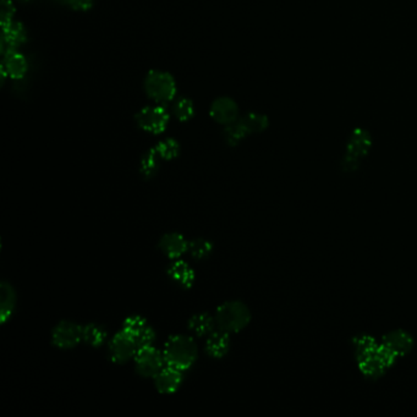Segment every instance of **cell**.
Instances as JSON below:
<instances>
[{
	"mask_svg": "<svg viewBox=\"0 0 417 417\" xmlns=\"http://www.w3.org/2000/svg\"><path fill=\"white\" fill-rule=\"evenodd\" d=\"M353 350L357 368L364 377L372 381L383 377L399 360L385 348L381 339L378 340L370 334L356 335L353 339Z\"/></svg>",
	"mask_w": 417,
	"mask_h": 417,
	"instance_id": "cell-1",
	"label": "cell"
},
{
	"mask_svg": "<svg viewBox=\"0 0 417 417\" xmlns=\"http://www.w3.org/2000/svg\"><path fill=\"white\" fill-rule=\"evenodd\" d=\"M198 344L187 335L178 334L170 337L164 344L163 355L165 365L180 371H187L198 360Z\"/></svg>",
	"mask_w": 417,
	"mask_h": 417,
	"instance_id": "cell-2",
	"label": "cell"
},
{
	"mask_svg": "<svg viewBox=\"0 0 417 417\" xmlns=\"http://www.w3.org/2000/svg\"><path fill=\"white\" fill-rule=\"evenodd\" d=\"M372 147V137L367 130L355 129L350 136L344 156L340 163L342 171L351 174L359 170Z\"/></svg>",
	"mask_w": 417,
	"mask_h": 417,
	"instance_id": "cell-3",
	"label": "cell"
},
{
	"mask_svg": "<svg viewBox=\"0 0 417 417\" xmlns=\"http://www.w3.org/2000/svg\"><path fill=\"white\" fill-rule=\"evenodd\" d=\"M215 324L220 331L229 333L241 332L251 322V312L241 301H228L215 311Z\"/></svg>",
	"mask_w": 417,
	"mask_h": 417,
	"instance_id": "cell-4",
	"label": "cell"
},
{
	"mask_svg": "<svg viewBox=\"0 0 417 417\" xmlns=\"http://www.w3.org/2000/svg\"><path fill=\"white\" fill-rule=\"evenodd\" d=\"M147 96L157 103H168L176 95V84L170 73L151 70L145 79Z\"/></svg>",
	"mask_w": 417,
	"mask_h": 417,
	"instance_id": "cell-5",
	"label": "cell"
},
{
	"mask_svg": "<svg viewBox=\"0 0 417 417\" xmlns=\"http://www.w3.org/2000/svg\"><path fill=\"white\" fill-rule=\"evenodd\" d=\"M134 361L136 372L145 378L156 377L165 366L163 351H159L153 345L139 348Z\"/></svg>",
	"mask_w": 417,
	"mask_h": 417,
	"instance_id": "cell-6",
	"label": "cell"
},
{
	"mask_svg": "<svg viewBox=\"0 0 417 417\" xmlns=\"http://www.w3.org/2000/svg\"><path fill=\"white\" fill-rule=\"evenodd\" d=\"M139 128L153 135L162 134L169 124V114L164 107H146L136 114Z\"/></svg>",
	"mask_w": 417,
	"mask_h": 417,
	"instance_id": "cell-7",
	"label": "cell"
},
{
	"mask_svg": "<svg viewBox=\"0 0 417 417\" xmlns=\"http://www.w3.org/2000/svg\"><path fill=\"white\" fill-rule=\"evenodd\" d=\"M82 342V326L70 321H62L51 332V343L59 349H73Z\"/></svg>",
	"mask_w": 417,
	"mask_h": 417,
	"instance_id": "cell-8",
	"label": "cell"
},
{
	"mask_svg": "<svg viewBox=\"0 0 417 417\" xmlns=\"http://www.w3.org/2000/svg\"><path fill=\"white\" fill-rule=\"evenodd\" d=\"M126 334H129L134 339L139 348L152 345L156 338L153 328L150 326L146 318L142 316H130L123 323V329Z\"/></svg>",
	"mask_w": 417,
	"mask_h": 417,
	"instance_id": "cell-9",
	"label": "cell"
},
{
	"mask_svg": "<svg viewBox=\"0 0 417 417\" xmlns=\"http://www.w3.org/2000/svg\"><path fill=\"white\" fill-rule=\"evenodd\" d=\"M137 350L139 345L124 331L117 333L109 343V356L115 364H125L134 359Z\"/></svg>",
	"mask_w": 417,
	"mask_h": 417,
	"instance_id": "cell-10",
	"label": "cell"
},
{
	"mask_svg": "<svg viewBox=\"0 0 417 417\" xmlns=\"http://www.w3.org/2000/svg\"><path fill=\"white\" fill-rule=\"evenodd\" d=\"M381 342L398 359L409 355L415 346V340L412 338V334L403 329H394L385 333L381 338Z\"/></svg>",
	"mask_w": 417,
	"mask_h": 417,
	"instance_id": "cell-11",
	"label": "cell"
},
{
	"mask_svg": "<svg viewBox=\"0 0 417 417\" xmlns=\"http://www.w3.org/2000/svg\"><path fill=\"white\" fill-rule=\"evenodd\" d=\"M209 114L215 121L226 126L239 120V107L231 98L223 97L213 102Z\"/></svg>",
	"mask_w": 417,
	"mask_h": 417,
	"instance_id": "cell-12",
	"label": "cell"
},
{
	"mask_svg": "<svg viewBox=\"0 0 417 417\" xmlns=\"http://www.w3.org/2000/svg\"><path fill=\"white\" fill-rule=\"evenodd\" d=\"M27 40V31L21 23H12L3 29L1 36V53L5 56L8 53L17 51L19 47Z\"/></svg>",
	"mask_w": 417,
	"mask_h": 417,
	"instance_id": "cell-13",
	"label": "cell"
},
{
	"mask_svg": "<svg viewBox=\"0 0 417 417\" xmlns=\"http://www.w3.org/2000/svg\"><path fill=\"white\" fill-rule=\"evenodd\" d=\"M182 383V371L174 367L165 366L154 377V385L162 394H173Z\"/></svg>",
	"mask_w": 417,
	"mask_h": 417,
	"instance_id": "cell-14",
	"label": "cell"
},
{
	"mask_svg": "<svg viewBox=\"0 0 417 417\" xmlns=\"http://www.w3.org/2000/svg\"><path fill=\"white\" fill-rule=\"evenodd\" d=\"M159 248L170 259H179L189 251V243L179 233H169L159 240Z\"/></svg>",
	"mask_w": 417,
	"mask_h": 417,
	"instance_id": "cell-15",
	"label": "cell"
},
{
	"mask_svg": "<svg viewBox=\"0 0 417 417\" xmlns=\"http://www.w3.org/2000/svg\"><path fill=\"white\" fill-rule=\"evenodd\" d=\"M167 273L170 279L176 283L178 285H180L181 288H192L195 279H196L191 265L181 259H174V262L168 267Z\"/></svg>",
	"mask_w": 417,
	"mask_h": 417,
	"instance_id": "cell-16",
	"label": "cell"
},
{
	"mask_svg": "<svg viewBox=\"0 0 417 417\" xmlns=\"http://www.w3.org/2000/svg\"><path fill=\"white\" fill-rule=\"evenodd\" d=\"M1 67L5 69L6 73L10 79L21 81L25 79V76L27 73L29 62L21 53L15 51L4 56V62L1 64Z\"/></svg>",
	"mask_w": 417,
	"mask_h": 417,
	"instance_id": "cell-17",
	"label": "cell"
},
{
	"mask_svg": "<svg viewBox=\"0 0 417 417\" xmlns=\"http://www.w3.org/2000/svg\"><path fill=\"white\" fill-rule=\"evenodd\" d=\"M230 349V335L224 331H215L208 335L206 342V351L213 359H222Z\"/></svg>",
	"mask_w": 417,
	"mask_h": 417,
	"instance_id": "cell-18",
	"label": "cell"
},
{
	"mask_svg": "<svg viewBox=\"0 0 417 417\" xmlns=\"http://www.w3.org/2000/svg\"><path fill=\"white\" fill-rule=\"evenodd\" d=\"M16 307V293L9 283L0 284V322L5 323L12 318Z\"/></svg>",
	"mask_w": 417,
	"mask_h": 417,
	"instance_id": "cell-19",
	"label": "cell"
},
{
	"mask_svg": "<svg viewBox=\"0 0 417 417\" xmlns=\"http://www.w3.org/2000/svg\"><path fill=\"white\" fill-rule=\"evenodd\" d=\"M215 326H217L215 320L208 313H198L192 316L189 321V329L198 337H204L215 332Z\"/></svg>",
	"mask_w": 417,
	"mask_h": 417,
	"instance_id": "cell-20",
	"label": "cell"
},
{
	"mask_svg": "<svg viewBox=\"0 0 417 417\" xmlns=\"http://www.w3.org/2000/svg\"><path fill=\"white\" fill-rule=\"evenodd\" d=\"M106 339H107V332L99 324L90 323L82 326V342H85L86 344L98 348L106 342Z\"/></svg>",
	"mask_w": 417,
	"mask_h": 417,
	"instance_id": "cell-21",
	"label": "cell"
},
{
	"mask_svg": "<svg viewBox=\"0 0 417 417\" xmlns=\"http://www.w3.org/2000/svg\"><path fill=\"white\" fill-rule=\"evenodd\" d=\"M239 120H240V123L243 125V128L248 131V135H251V134H259V132L265 131L268 128V125H270L268 118L265 115H263V114L248 113L245 117H243V118L239 119Z\"/></svg>",
	"mask_w": 417,
	"mask_h": 417,
	"instance_id": "cell-22",
	"label": "cell"
},
{
	"mask_svg": "<svg viewBox=\"0 0 417 417\" xmlns=\"http://www.w3.org/2000/svg\"><path fill=\"white\" fill-rule=\"evenodd\" d=\"M159 165H160V157L156 150L152 148L148 152L145 153L142 157L141 164H140V171L145 179H151L154 175L158 173Z\"/></svg>",
	"mask_w": 417,
	"mask_h": 417,
	"instance_id": "cell-23",
	"label": "cell"
},
{
	"mask_svg": "<svg viewBox=\"0 0 417 417\" xmlns=\"http://www.w3.org/2000/svg\"><path fill=\"white\" fill-rule=\"evenodd\" d=\"M246 136H248V132L240 123V120L233 124L226 125L224 129V139L229 146H237Z\"/></svg>",
	"mask_w": 417,
	"mask_h": 417,
	"instance_id": "cell-24",
	"label": "cell"
},
{
	"mask_svg": "<svg viewBox=\"0 0 417 417\" xmlns=\"http://www.w3.org/2000/svg\"><path fill=\"white\" fill-rule=\"evenodd\" d=\"M154 150H156V152L158 153L160 159L171 160L179 156L180 145L174 139H167V140L159 142L158 145L154 147Z\"/></svg>",
	"mask_w": 417,
	"mask_h": 417,
	"instance_id": "cell-25",
	"label": "cell"
},
{
	"mask_svg": "<svg viewBox=\"0 0 417 417\" xmlns=\"http://www.w3.org/2000/svg\"><path fill=\"white\" fill-rule=\"evenodd\" d=\"M189 251L192 257L196 259H204L208 257L213 251V245L206 239H195L189 243Z\"/></svg>",
	"mask_w": 417,
	"mask_h": 417,
	"instance_id": "cell-26",
	"label": "cell"
},
{
	"mask_svg": "<svg viewBox=\"0 0 417 417\" xmlns=\"http://www.w3.org/2000/svg\"><path fill=\"white\" fill-rule=\"evenodd\" d=\"M173 112L176 118L180 121H187L193 117L195 109H193V103L189 98H179L175 102Z\"/></svg>",
	"mask_w": 417,
	"mask_h": 417,
	"instance_id": "cell-27",
	"label": "cell"
},
{
	"mask_svg": "<svg viewBox=\"0 0 417 417\" xmlns=\"http://www.w3.org/2000/svg\"><path fill=\"white\" fill-rule=\"evenodd\" d=\"M15 15V6L12 4L10 0H3L1 1V12H0V21H1V27L4 29L6 26H9L10 23H14L12 19Z\"/></svg>",
	"mask_w": 417,
	"mask_h": 417,
	"instance_id": "cell-28",
	"label": "cell"
},
{
	"mask_svg": "<svg viewBox=\"0 0 417 417\" xmlns=\"http://www.w3.org/2000/svg\"><path fill=\"white\" fill-rule=\"evenodd\" d=\"M65 4L76 12H88L93 6V0H67Z\"/></svg>",
	"mask_w": 417,
	"mask_h": 417,
	"instance_id": "cell-29",
	"label": "cell"
},
{
	"mask_svg": "<svg viewBox=\"0 0 417 417\" xmlns=\"http://www.w3.org/2000/svg\"><path fill=\"white\" fill-rule=\"evenodd\" d=\"M21 1H29V0H21Z\"/></svg>",
	"mask_w": 417,
	"mask_h": 417,
	"instance_id": "cell-30",
	"label": "cell"
}]
</instances>
